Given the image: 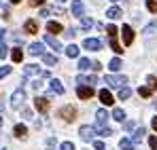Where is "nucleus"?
<instances>
[{
	"instance_id": "49",
	"label": "nucleus",
	"mask_w": 157,
	"mask_h": 150,
	"mask_svg": "<svg viewBox=\"0 0 157 150\" xmlns=\"http://www.w3.org/2000/svg\"><path fill=\"white\" fill-rule=\"evenodd\" d=\"M57 2H59V4H62V2H66V0H57Z\"/></svg>"
},
{
	"instance_id": "9",
	"label": "nucleus",
	"mask_w": 157,
	"mask_h": 150,
	"mask_svg": "<svg viewBox=\"0 0 157 150\" xmlns=\"http://www.w3.org/2000/svg\"><path fill=\"white\" fill-rule=\"evenodd\" d=\"M83 13H85V4L81 0H72V15L75 17H83Z\"/></svg>"
},
{
	"instance_id": "43",
	"label": "nucleus",
	"mask_w": 157,
	"mask_h": 150,
	"mask_svg": "<svg viewBox=\"0 0 157 150\" xmlns=\"http://www.w3.org/2000/svg\"><path fill=\"white\" fill-rule=\"evenodd\" d=\"M24 119H28V121L32 119V110H24Z\"/></svg>"
},
{
	"instance_id": "47",
	"label": "nucleus",
	"mask_w": 157,
	"mask_h": 150,
	"mask_svg": "<svg viewBox=\"0 0 157 150\" xmlns=\"http://www.w3.org/2000/svg\"><path fill=\"white\" fill-rule=\"evenodd\" d=\"M2 38H4V30H0V40H2Z\"/></svg>"
},
{
	"instance_id": "22",
	"label": "nucleus",
	"mask_w": 157,
	"mask_h": 150,
	"mask_svg": "<svg viewBox=\"0 0 157 150\" xmlns=\"http://www.w3.org/2000/svg\"><path fill=\"white\" fill-rule=\"evenodd\" d=\"M121 66H123V64H121V59H119V57H115V59H110V64H108V68H110L113 72H117V70H121Z\"/></svg>"
},
{
	"instance_id": "14",
	"label": "nucleus",
	"mask_w": 157,
	"mask_h": 150,
	"mask_svg": "<svg viewBox=\"0 0 157 150\" xmlns=\"http://www.w3.org/2000/svg\"><path fill=\"white\" fill-rule=\"evenodd\" d=\"M77 82H78V85H87V87H91V85L98 82V78H96V76H78Z\"/></svg>"
},
{
	"instance_id": "32",
	"label": "nucleus",
	"mask_w": 157,
	"mask_h": 150,
	"mask_svg": "<svg viewBox=\"0 0 157 150\" xmlns=\"http://www.w3.org/2000/svg\"><path fill=\"white\" fill-rule=\"evenodd\" d=\"M147 9L151 13H157V0H147Z\"/></svg>"
},
{
	"instance_id": "7",
	"label": "nucleus",
	"mask_w": 157,
	"mask_h": 150,
	"mask_svg": "<svg viewBox=\"0 0 157 150\" xmlns=\"http://www.w3.org/2000/svg\"><path fill=\"white\" fill-rule=\"evenodd\" d=\"M121 36H123V42L130 47L132 42H134V30H132L130 25H123V30H121Z\"/></svg>"
},
{
	"instance_id": "2",
	"label": "nucleus",
	"mask_w": 157,
	"mask_h": 150,
	"mask_svg": "<svg viewBox=\"0 0 157 150\" xmlns=\"http://www.w3.org/2000/svg\"><path fill=\"white\" fill-rule=\"evenodd\" d=\"M104 82H108L110 87H119V89H121V87H125L128 78H125V76H115V74H108V76L104 78Z\"/></svg>"
},
{
	"instance_id": "17",
	"label": "nucleus",
	"mask_w": 157,
	"mask_h": 150,
	"mask_svg": "<svg viewBox=\"0 0 157 150\" xmlns=\"http://www.w3.org/2000/svg\"><path fill=\"white\" fill-rule=\"evenodd\" d=\"M47 30H49L51 34H59V32H64L62 24H57V21H49V24H47Z\"/></svg>"
},
{
	"instance_id": "36",
	"label": "nucleus",
	"mask_w": 157,
	"mask_h": 150,
	"mask_svg": "<svg viewBox=\"0 0 157 150\" xmlns=\"http://www.w3.org/2000/svg\"><path fill=\"white\" fill-rule=\"evenodd\" d=\"M59 150H75V144H72V142H62Z\"/></svg>"
},
{
	"instance_id": "38",
	"label": "nucleus",
	"mask_w": 157,
	"mask_h": 150,
	"mask_svg": "<svg viewBox=\"0 0 157 150\" xmlns=\"http://www.w3.org/2000/svg\"><path fill=\"white\" fill-rule=\"evenodd\" d=\"M6 55H9V47L6 45H0V59H4Z\"/></svg>"
},
{
	"instance_id": "23",
	"label": "nucleus",
	"mask_w": 157,
	"mask_h": 150,
	"mask_svg": "<svg viewBox=\"0 0 157 150\" xmlns=\"http://www.w3.org/2000/svg\"><path fill=\"white\" fill-rule=\"evenodd\" d=\"M113 119H115V121H121V123H123V121H125V112H123L121 108H115V110H113Z\"/></svg>"
},
{
	"instance_id": "28",
	"label": "nucleus",
	"mask_w": 157,
	"mask_h": 150,
	"mask_svg": "<svg viewBox=\"0 0 157 150\" xmlns=\"http://www.w3.org/2000/svg\"><path fill=\"white\" fill-rule=\"evenodd\" d=\"M11 57H13V61H15V64H19V61L24 59V53H21V49H13Z\"/></svg>"
},
{
	"instance_id": "45",
	"label": "nucleus",
	"mask_w": 157,
	"mask_h": 150,
	"mask_svg": "<svg viewBox=\"0 0 157 150\" xmlns=\"http://www.w3.org/2000/svg\"><path fill=\"white\" fill-rule=\"evenodd\" d=\"M125 129H128V131H130V129H134V123H132V121H128V123H125Z\"/></svg>"
},
{
	"instance_id": "35",
	"label": "nucleus",
	"mask_w": 157,
	"mask_h": 150,
	"mask_svg": "<svg viewBox=\"0 0 157 150\" xmlns=\"http://www.w3.org/2000/svg\"><path fill=\"white\" fill-rule=\"evenodd\" d=\"M106 32H108V36H110V38H115V36H117V32H119V30H117V27H115V25H108V27H106Z\"/></svg>"
},
{
	"instance_id": "48",
	"label": "nucleus",
	"mask_w": 157,
	"mask_h": 150,
	"mask_svg": "<svg viewBox=\"0 0 157 150\" xmlns=\"http://www.w3.org/2000/svg\"><path fill=\"white\" fill-rule=\"evenodd\" d=\"M11 2H13V4H19V2H21V0H11Z\"/></svg>"
},
{
	"instance_id": "40",
	"label": "nucleus",
	"mask_w": 157,
	"mask_h": 150,
	"mask_svg": "<svg viewBox=\"0 0 157 150\" xmlns=\"http://www.w3.org/2000/svg\"><path fill=\"white\" fill-rule=\"evenodd\" d=\"M94 148H96V150H104V142L96 140V142H94Z\"/></svg>"
},
{
	"instance_id": "19",
	"label": "nucleus",
	"mask_w": 157,
	"mask_h": 150,
	"mask_svg": "<svg viewBox=\"0 0 157 150\" xmlns=\"http://www.w3.org/2000/svg\"><path fill=\"white\" fill-rule=\"evenodd\" d=\"M30 53H32V55H43V53H45V51H43V45H40V42H32V45H30Z\"/></svg>"
},
{
	"instance_id": "51",
	"label": "nucleus",
	"mask_w": 157,
	"mask_h": 150,
	"mask_svg": "<svg viewBox=\"0 0 157 150\" xmlns=\"http://www.w3.org/2000/svg\"><path fill=\"white\" fill-rule=\"evenodd\" d=\"M113 2H117V0H113Z\"/></svg>"
},
{
	"instance_id": "16",
	"label": "nucleus",
	"mask_w": 157,
	"mask_h": 150,
	"mask_svg": "<svg viewBox=\"0 0 157 150\" xmlns=\"http://www.w3.org/2000/svg\"><path fill=\"white\" fill-rule=\"evenodd\" d=\"M121 15H123V11H121V9H117V6H113V9H108V11H106V17H108V19H119Z\"/></svg>"
},
{
	"instance_id": "15",
	"label": "nucleus",
	"mask_w": 157,
	"mask_h": 150,
	"mask_svg": "<svg viewBox=\"0 0 157 150\" xmlns=\"http://www.w3.org/2000/svg\"><path fill=\"white\" fill-rule=\"evenodd\" d=\"M24 30H26L28 34H36V32H38V24H36L34 19H28L26 24H24Z\"/></svg>"
},
{
	"instance_id": "39",
	"label": "nucleus",
	"mask_w": 157,
	"mask_h": 150,
	"mask_svg": "<svg viewBox=\"0 0 157 150\" xmlns=\"http://www.w3.org/2000/svg\"><path fill=\"white\" fill-rule=\"evenodd\" d=\"M100 135H104V137H108V135H113V131H110L108 127H100Z\"/></svg>"
},
{
	"instance_id": "25",
	"label": "nucleus",
	"mask_w": 157,
	"mask_h": 150,
	"mask_svg": "<svg viewBox=\"0 0 157 150\" xmlns=\"http://www.w3.org/2000/svg\"><path fill=\"white\" fill-rule=\"evenodd\" d=\"M119 148H121V150H134V144H132V140L123 137V140L119 142Z\"/></svg>"
},
{
	"instance_id": "31",
	"label": "nucleus",
	"mask_w": 157,
	"mask_h": 150,
	"mask_svg": "<svg viewBox=\"0 0 157 150\" xmlns=\"http://www.w3.org/2000/svg\"><path fill=\"white\" fill-rule=\"evenodd\" d=\"M110 49L115 51V53H121V45H119V42H117V38H110Z\"/></svg>"
},
{
	"instance_id": "5",
	"label": "nucleus",
	"mask_w": 157,
	"mask_h": 150,
	"mask_svg": "<svg viewBox=\"0 0 157 150\" xmlns=\"http://www.w3.org/2000/svg\"><path fill=\"white\" fill-rule=\"evenodd\" d=\"M77 95L81 100H91L94 97V87H87V85H78Z\"/></svg>"
},
{
	"instance_id": "6",
	"label": "nucleus",
	"mask_w": 157,
	"mask_h": 150,
	"mask_svg": "<svg viewBox=\"0 0 157 150\" xmlns=\"http://www.w3.org/2000/svg\"><path fill=\"white\" fill-rule=\"evenodd\" d=\"M59 116H62L64 121H68V123H70V121H75L77 110H75L72 106H66V108H62V110H59Z\"/></svg>"
},
{
	"instance_id": "4",
	"label": "nucleus",
	"mask_w": 157,
	"mask_h": 150,
	"mask_svg": "<svg viewBox=\"0 0 157 150\" xmlns=\"http://www.w3.org/2000/svg\"><path fill=\"white\" fill-rule=\"evenodd\" d=\"M78 135H81V140H85V142H89V140H94L96 137V129L89 125H83L78 129Z\"/></svg>"
},
{
	"instance_id": "26",
	"label": "nucleus",
	"mask_w": 157,
	"mask_h": 150,
	"mask_svg": "<svg viewBox=\"0 0 157 150\" xmlns=\"http://www.w3.org/2000/svg\"><path fill=\"white\" fill-rule=\"evenodd\" d=\"M89 68H91V61L87 57H81L78 59V70H89Z\"/></svg>"
},
{
	"instance_id": "29",
	"label": "nucleus",
	"mask_w": 157,
	"mask_h": 150,
	"mask_svg": "<svg viewBox=\"0 0 157 150\" xmlns=\"http://www.w3.org/2000/svg\"><path fill=\"white\" fill-rule=\"evenodd\" d=\"M26 133H28L26 125H15V135L17 137H26Z\"/></svg>"
},
{
	"instance_id": "46",
	"label": "nucleus",
	"mask_w": 157,
	"mask_h": 150,
	"mask_svg": "<svg viewBox=\"0 0 157 150\" xmlns=\"http://www.w3.org/2000/svg\"><path fill=\"white\" fill-rule=\"evenodd\" d=\"M153 129H155V131H157V116H155V119H153Z\"/></svg>"
},
{
	"instance_id": "1",
	"label": "nucleus",
	"mask_w": 157,
	"mask_h": 150,
	"mask_svg": "<svg viewBox=\"0 0 157 150\" xmlns=\"http://www.w3.org/2000/svg\"><path fill=\"white\" fill-rule=\"evenodd\" d=\"M24 100H26V91H24V89H17V91L11 95V108H13V110L21 108V106H24Z\"/></svg>"
},
{
	"instance_id": "50",
	"label": "nucleus",
	"mask_w": 157,
	"mask_h": 150,
	"mask_svg": "<svg viewBox=\"0 0 157 150\" xmlns=\"http://www.w3.org/2000/svg\"><path fill=\"white\" fill-rule=\"evenodd\" d=\"M0 125H2V116H0Z\"/></svg>"
},
{
	"instance_id": "27",
	"label": "nucleus",
	"mask_w": 157,
	"mask_h": 150,
	"mask_svg": "<svg viewBox=\"0 0 157 150\" xmlns=\"http://www.w3.org/2000/svg\"><path fill=\"white\" fill-rule=\"evenodd\" d=\"M130 95H132V89H130V87H121V89H119V100H128Z\"/></svg>"
},
{
	"instance_id": "37",
	"label": "nucleus",
	"mask_w": 157,
	"mask_h": 150,
	"mask_svg": "<svg viewBox=\"0 0 157 150\" xmlns=\"http://www.w3.org/2000/svg\"><path fill=\"white\" fill-rule=\"evenodd\" d=\"M6 74H11V66H2L0 68V78H4Z\"/></svg>"
},
{
	"instance_id": "8",
	"label": "nucleus",
	"mask_w": 157,
	"mask_h": 150,
	"mask_svg": "<svg viewBox=\"0 0 157 150\" xmlns=\"http://www.w3.org/2000/svg\"><path fill=\"white\" fill-rule=\"evenodd\" d=\"M34 106H36L38 112H47V110H49V100H47V97H36V100H34Z\"/></svg>"
},
{
	"instance_id": "30",
	"label": "nucleus",
	"mask_w": 157,
	"mask_h": 150,
	"mask_svg": "<svg viewBox=\"0 0 157 150\" xmlns=\"http://www.w3.org/2000/svg\"><path fill=\"white\" fill-rule=\"evenodd\" d=\"M94 25V19H89V17H81V27L83 30H89Z\"/></svg>"
},
{
	"instance_id": "34",
	"label": "nucleus",
	"mask_w": 157,
	"mask_h": 150,
	"mask_svg": "<svg viewBox=\"0 0 157 150\" xmlns=\"http://www.w3.org/2000/svg\"><path fill=\"white\" fill-rule=\"evenodd\" d=\"M147 80H149V89L155 91V89H157V78H155V76H149Z\"/></svg>"
},
{
	"instance_id": "42",
	"label": "nucleus",
	"mask_w": 157,
	"mask_h": 150,
	"mask_svg": "<svg viewBox=\"0 0 157 150\" xmlns=\"http://www.w3.org/2000/svg\"><path fill=\"white\" fill-rule=\"evenodd\" d=\"M43 2H45V0H30V4H32V6H40Z\"/></svg>"
},
{
	"instance_id": "11",
	"label": "nucleus",
	"mask_w": 157,
	"mask_h": 150,
	"mask_svg": "<svg viewBox=\"0 0 157 150\" xmlns=\"http://www.w3.org/2000/svg\"><path fill=\"white\" fill-rule=\"evenodd\" d=\"M100 101H102L104 106H113V104H115V97L110 95V91L102 89V91H100Z\"/></svg>"
},
{
	"instance_id": "13",
	"label": "nucleus",
	"mask_w": 157,
	"mask_h": 150,
	"mask_svg": "<svg viewBox=\"0 0 157 150\" xmlns=\"http://www.w3.org/2000/svg\"><path fill=\"white\" fill-rule=\"evenodd\" d=\"M49 87H51V91H53V93H57V95H62V93H64V85H62V82H59L57 78H51Z\"/></svg>"
},
{
	"instance_id": "24",
	"label": "nucleus",
	"mask_w": 157,
	"mask_h": 150,
	"mask_svg": "<svg viewBox=\"0 0 157 150\" xmlns=\"http://www.w3.org/2000/svg\"><path fill=\"white\" fill-rule=\"evenodd\" d=\"M66 55L68 57H78V47L77 45H68L66 47Z\"/></svg>"
},
{
	"instance_id": "21",
	"label": "nucleus",
	"mask_w": 157,
	"mask_h": 150,
	"mask_svg": "<svg viewBox=\"0 0 157 150\" xmlns=\"http://www.w3.org/2000/svg\"><path fill=\"white\" fill-rule=\"evenodd\" d=\"M43 61H45L47 66H55V64H57V57H55V55H49V53H43Z\"/></svg>"
},
{
	"instance_id": "44",
	"label": "nucleus",
	"mask_w": 157,
	"mask_h": 150,
	"mask_svg": "<svg viewBox=\"0 0 157 150\" xmlns=\"http://www.w3.org/2000/svg\"><path fill=\"white\" fill-rule=\"evenodd\" d=\"M40 15H43V17H47V15H51V9H43V11H40Z\"/></svg>"
},
{
	"instance_id": "10",
	"label": "nucleus",
	"mask_w": 157,
	"mask_h": 150,
	"mask_svg": "<svg viewBox=\"0 0 157 150\" xmlns=\"http://www.w3.org/2000/svg\"><path fill=\"white\" fill-rule=\"evenodd\" d=\"M96 123H98V127H106V123H108V112L106 110H98L96 112Z\"/></svg>"
},
{
	"instance_id": "20",
	"label": "nucleus",
	"mask_w": 157,
	"mask_h": 150,
	"mask_svg": "<svg viewBox=\"0 0 157 150\" xmlns=\"http://www.w3.org/2000/svg\"><path fill=\"white\" fill-rule=\"evenodd\" d=\"M24 74H26V76L40 74V68H38V66H26V68H24Z\"/></svg>"
},
{
	"instance_id": "12",
	"label": "nucleus",
	"mask_w": 157,
	"mask_h": 150,
	"mask_svg": "<svg viewBox=\"0 0 157 150\" xmlns=\"http://www.w3.org/2000/svg\"><path fill=\"white\" fill-rule=\"evenodd\" d=\"M45 42H47V45H49L53 51H62V45H59V40H57L55 36H51V34H47V36H45Z\"/></svg>"
},
{
	"instance_id": "41",
	"label": "nucleus",
	"mask_w": 157,
	"mask_h": 150,
	"mask_svg": "<svg viewBox=\"0 0 157 150\" xmlns=\"http://www.w3.org/2000/svg\"><path fill=\"white\" fill-rule=\"evenodd\" d=\"M149 144H151V148H153V150H157V137H155V135L149 137Z\"/></svg>"
},
{
	"instance_id": "18",
	"label": "nucleus",
	"mask_w": 157,
	"mask_h": 150,
	"mask_svg": "<svg viewBox=\"0 0 157 150\" xmlns=\"http://www.w3.org/2000/svg\"><path fill=\"white\" fill-rule=\"evenodd\" d=\"M142 137H144V129L140 127V129H136V131H134V137H132V144H134V146H136V144H140V142H142Z\"/></svg>"
},
{
	"instance_id": "33",
	"label": "nucleus",
	"mask_w": 157,
	"mask_h": 150,
	"mask_svg": "<svg viewBox=\"0 0 157 150\" xmlns=\"http://www.w3.org/2000/svg\"><path fill=\"white\" fill-rule=\"evenodd\" d=\"M138 95H140V97H149V95H151V89H149V87H140V89H138Z\"/></svg>"
},
{
	"instance_id": "3",
	"label": "nucleus",
	"mask_w": 157,
	"mask_h": 150,
	"mask_svg": "<svg viewBox=\"0 0 157 150\" xmlns=\"http://www.w3.org/2000/svg\"><path fill=\"white\" fill-rule=\"evenodd\" d=\"M83 49L100 51V49H102V40H100V38H85V40H83Z\"/></svg>"
}]
</instances>
